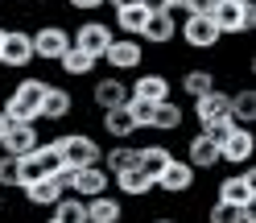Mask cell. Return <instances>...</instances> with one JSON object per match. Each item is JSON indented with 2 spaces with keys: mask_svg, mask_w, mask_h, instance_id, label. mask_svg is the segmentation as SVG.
<instances>
[{
  "mask_svg": "<svg viewBox=\"0 0 256 223\" xmlns=\"http://www.w3.org/2000/svg\"><path fill=\"white\" fill-rule=\"evenodd\" d=\"M38 145H42L38 124H8V132L0 136V153H8V157H25V153H34Z\"/></svg>",
  "mask_w": 256,
  "mask_h": 223,
  "instance_id": "4fadbf2b",
  "label": "cell"
},
{
  "mask_svg": "<svg viewBox=\"0 0 256 223\" xmlns=\"http://www.w3.org/2000/svg\"><path fill=\"white\" fill-rule=\"evenodd\" d=\"M215 198L219 202H232V206H256V186L244 178V174H228V178H219Z\"/></svg>",
  "mask_w": 256,
  "mask_h": 223,
  "instance_id": "9a60e30c",
  "label": "cell"
},
{
  "mask_svg": "<svg viewBox=\"0 0 256 223\" xmlns=\"http://www.w3.org/2000/svg\"><path fill=\"white\" fill-rule=\"evenodd\" d=\"M0 215H4V190H0Z\"/></svg>",
  "mask_w": 256,
  "mask_h": 223,
  "instance_id": "ab89813d",
  "label": "cell"
},
{
  "mask_svg": "<svg viewBox=\"0 0 256 223\" xmlns=\"http://www.w3.org/2000/svg\"><path fill=\"white\" fill-rule=\"evenodd\" d=\"M120 219H124V202L116 194L87 198V223H120Z\"/></svg>",
  "mask_w": 256,
  "mask_h": 223,
  "instance_id": "603a6c76",
  "label": "cell"
},
{
  "mask_svg": "<svg viewBox=\"0 0 256 223\" xmlns=\"http://www.w3.org/2000/svg\"><path fill=\"white\" fill-rule=\"evenodd\" d=\"M186 162L194 166L198 174L215 170V166H219V145H215V140L206 136V132H194V136L186 140Z\"/></svg>",
  "mask_w": 256,
  "mask_h": 223,
  "instance_id": "d6986e66",
  "label": "cell"
},
{
  "mask_svg": "<svg viewBox=\"0 0 256 223\" xmlns=\"http://www.w3.org/2000/svg\"><path fill=\"white\" fill-rule=\"evenodd\" d=\"M91 104L108 112V108H124L128 104V83L120 74H104V78H95V87H91Z\"/></svg>",
  "mask_w": 256,
  "mask_h": 223,
  "instance_id": "5bb4252c",
  "label": "cell"
},
{
  "mask_svg": "<svg viewBox=\"0 0 256 223\" xmlns=\"http://www.w3.org/2000/svg\"><path fill=\"white\" fill-rule=\"evenodd\" d=\"M178 38L190 46V50H215V46L223 42V34L211 21V12H182L178 17Z\"/></svg>",
  "mask_w": 256,
  "mask_h": 223,
  "instance_id": "277c9868",
  "label": "cell"
},
{
  "mask_svg": "<svg viewBox=\"0 0 256 223\" xmlns=\"http://www.w3.org/2000/svg\"><path fill=\"white\" fill-rule=\"evenodd\" d=\"M46 78H38V74H25V78H17V83L8 87V95H4V104H0V112L8 116V124H38L42 120V100H46Z\"/></svg>",
  "mask_w": 256,
  "mask_h": 223,
  "instance_id": "6da1fadb",
  "label": "cell"
},
{
  "mask_svg": "<svg viewBox=\"0 0 256 223\" xmlns=\"http://www.w3.org/2000/svg\"><path fill=\"white\" fill-rule=\"evenodd\" d=\"M128 95L149 100V104H162V100H174V83H170V74H162V70H145V74H136L132 83H128Z\"/></svg>",
  "mask_w": 256,
  "mask_h": 223,
  "instance_id": "7c38bea8",
  "label": "cell"
},
{
  "mask_svg": "<svg viewBox=\"0 0 256 223\" xmlns=\"http://www.w3.org/2000/svg\"><path fill=\"white\" fill-rule=\"evenodd\" d=\"M8 132V116H4V112H0V136H4Z\"/></svg>",
  "mask_w": 256,
  "mask_h": 223,
  "instance_id": "74e56055",
  "label": "cell"
},
{
  "mask_svg": "<svg viewBox=\"0 0 256 223\" xmlns=\"http://www.w3.org/2000/svg\"><path fill=\"white\" fill-rule=\"evenodd\" d=\"M182 120H186V112L178 100H162L153 108V124H149V132H178L182 128Z\"/></svg>",
  "mask_w": 256,
  "mask_h": 223,
  "instance_id": "cb8c5ba5",
  "label": "cell"
},
{
  "mask_svg": "<svg viewBox=\"0 0 256 223\" xmlns=\"http://www.w3.org/2000/svg\"><path fill=\"white\" fill-rule=\"evenodd\" d=\"M70 50V29L62 25V21H46L34 29V58L38 62H54L58 66V58Z\"/></svg>",
  "mask_w": 256,
  "mask_h": 223,
  "instance_id": "ba28073f",
  "label": "cell"
},
{
  "mask_svg": "<svg viewBox=\"0 0 256 223\" xmlns=\"http://www.w3.org/2000/svg\"><path fill=\"white\" fill-rule=\"evenodd\" d=\"M206 223H256V206H232L215 198L206 206Z\"/></svg>",
  "mask_w": 256,
  "mask_h": 223,
  "instance_id": "4316f807",
  "label": "cell"
},
{
  "mask_svg": "<svg viewBox=\"0 0 256 223\" xmlns=\"http://www.w3.org/2000/svg\"><path fill=\"white\" fill-rule=\"evenodd\" d=\"M0 42H4V25H0Z\"/></svg>",
  "mask_w": 256,
  "mask_h": 223,
  "instance_id": "b9f144b4",
  "label": "cell"
},
{
  "mask_svg": "<svg viewBox=\"0 0 256 223\" xmlns=\"http://www.w3.org/2000/svg\"><path fill=\"white\" fill-rule=\"evenodd\" d=\"M66 4H70L74 12H83V17H95V12L104 8V0H66Z\"/></svg>",
  "mask_w": 256,
  "mask_h": 223,
  "instance_id": "e575fe53",
  "label": "cell"
},
{
  "mask_svg": "<svg viewBox=\"0 0 256 223\" xmlns=\"http://www.w3.org/2000/svg\"><path fill=\"white\" fill-rule=\"evenodd\" d=\"M128 116H132V124H136V128H149V124H153V108L157 104H149V100H136V95H128Z\"/></svg>",
  "mask_w": 256,
  "mask_h": 223,
  "instance_id": "836d02e7",
  "label": "cell"
},
{
  "mask_svg": "<svg viewBox=\"0 0 256 223\" xmlns=\"http://www.w3.org/2000/svg\"><path fill=\"white\" fill-rule=\"evenodd\" d=\"M50 219H54V223H87V198L62 194V198L50 206Z\"/></svg>",
  "mask_w": 256,
  "mask_h": 223,
  "instance_id": "4dcf8cb0",
  "label": "cell"
},
{
  "mask_svg": "<svg viewBox=\"0 0 256 223\" xmlns=\"http://www.w3.org/2000/svg\"><path fill=\"white\" fill-rule=\"evenodd\" d=\"M112 182H116V190L124 198H149L153 194V178L140 166H132V170H120V174H112Z\"/></svg>",
  "mask_w": 256,
  "mask_h": 223,
  "instance_id": "ffe728a7",
  "label": "cell"
},
{
  "mask_svg": "<svg viewBox=\"0 0 256 223\" xmlns=\"http://www.w3.org/2000/svg\"><path fill=\"white\" fill-rule=\"evenodd\" d=\"M215 87H219L215 70H206V66H190V70H182V95H190V104H194L198 95L215 91Z\"/></svg>",
  "mask_w": 256,
  "mask_h": 223,
  "instance_id": "d4e9b609",
  "label": "cell"
},
{
  "mask_svg": "<svg viewBox=\"0 0 256 223\" xmlns=\"http://www.w3.org/2000/svg\"><path fill=\"white\" fill-rule=\"evenodd\" d=\"M136 4L145 8V12H166V8H170V0H136Z\"/></svg>",
  "mask_w": 256,
  "mask_h": 223,
  "instance_id": "d590c367",
  "label": "cell"
},
{
  "mask_svg": "<svg viewBox=\"0 0 256 223\" xmlns=\"http://www.w3.org/2000/svg\"><path fill=\"white\" fill-rule=\"evenodd\" d=\"M46 223H54V219H46Z\"/></svg>",
  "mask_w": 256,
  "mask_h": 223,
  "instance_id": "7bdbcfd3",
  "label": "cell"
},
{
  "mask_svg": "<svg viewBox=\"0 0 256 223\" xmlns=\"http://www.w3.org/2000/svg\"><path fill=\"white\" fill-rule=\"evenodd\" d=\"M228 116L240 124V128L256 124V91H252V87H236V91H228Z\"/></svg>",
  "mask_w": 256,
  "mask_h": 223,
  "instance_id": "7402d4cb",
  "label": "cell"
},
{
  "mask_svg": "<svg viewBox=\"0 0 256 223\" xmlns=\"http://www.w3.org/2000/svg\"><path fill=\"white\" fill-rule=\"evenodd\" d=\"M112 38H116V29H112L108 21H100V17H87L83 25L70 29V46H74V50H83V54H91L95 62L104 58V50L112 46Z\"/></svg>",
  "mask_w": 256,
  "mask_h": 223,
  "instance_id": "52a82bcc",
  "label": "cell"
},
{
  "mask_svg": "<svg viewBox=\"0 0 256 223\" xmlns=\"http://www.w3.org/2000/svg\"><path fill=\"white\" fill-rule=\"evenodd\" d=\"M54 149H58L62 162L74 166V170L104 162V145H100L95 136H87V132H62V136H54Z\"/></svg>",
  "mask_w": 256,
  "mask_h": 223,
  "instance_id": "3957f363",
  "label": "cell"
},
{
  "mask_svg": "<svg viewBox=\"0 0 256 223\" xmlns=\"http://www.w3.org/2000/svg\"><path fill=\"white\" fill-rule=\"evenodd\" d=\"M0 190H21V157L0 153Z\"/></svg>",
  "mask_w": 256,
  "mask_h": 223,
  "instance_id": "d6a6232c",
  "label": "cell"
},
{
  "mask_svg": "<svg viewBox=\"0 0 256 223\" xmlns=\"http://www.w3.org/2000/svg\"><path fill=\"white\" fill-rule=\"evenodd\" d=\"M21 190H25V202H29V206H42V211H50V206H54L62 194H66V190H62V182L54 178V174H50V178L29 182V186H21Z\"/></svg>",
  "mask_w": 256,
  "mask_h": 223,
  "instance_id": "44dd1931",
  "label": "cell"
},
{
  "mask_svg": "<svg viewBox=\"0 0 256 223\" xmlns=\"http://www.w3.org/2000/svg\"><path fill=\"white\" fill-rule=\"evenodd\" d=\"M95 66H100V62H95L91 54H83V50H74V46L58 58V70L66 74V78H91V74H95Z\"/></svg>",
  "mask_w": 256,
  "mask_h": 223,
  "instance_id": "83f0119b",
  "label": "cell"
},
{
  "mask_svg": "<svg viewBox=\"0 0 256 223\" xmlns=\"http://www.w3.org/2000/svg\"><path fill=\"white\" fill-rule=\"evenodd\" d=\"M34 34L29 29H8L4 25V42H0V66L4 70H29L34 66Z\"/></svg>",
  "mask_w": 256,
  "mask_h": 223,
  "instance_id": "8992f818",
  "label": "cell"
},
{
  "mask_svg": "<svg viewBox=\"0 0 256 223\" xmlns=\"http://www.w3.org/2000/svg\"><path fill=\"white\" fill-rule=\"evenodd\" d=\"M170 162H174V149H170V145H140V149H136V166L145 170L149 178H157Z\"/></svg>",
  "mask_w": 256,
  "mask_h": 223,
  "instance_id": "f1b7e54d",
  "label": "cell"
},
{
  "mask_svg": "<svg viewBox=\"0 0 256 223\" xmlns=\"http://www.w3.org/2000/svg\"><path fill=\"white\" fill-rule=\"evenodd\" d=\"M194 182H198V170L190 162H182V157H174V162L153 178V190H162L166 198H182V194L194 190Z\"/></svg>",
  "mask_w": 256,
  "mask_h": 223,
  "instance_id": "9c48e42d",
  "label": "cell"
},
{
  "mask_svg": "<svg viewBox=\"0 0 256 223\" xmlns=\"http://www.w3.org/2000/svg\"><path fill=\"white\" fill-rule=\"evenodd\" d=\"M128 4H136V0H104V8H112V12H116V8H128Z\"/></svg>",
  "mask_w": 256,
  "mask_h": 223,
  "instance_id": "8d00e7d4",
  "label": "cell"
},
{
  "mask_svg": "<svg viewBox=\"0 0 256 223\" xmlns=\"http://www.w3.org/2000/svg\"><path fill=\"white\" fill-rule=\"evenodd\" d=\"M149 12L140 4H128V8H116V21H112V29H116L120 38H140V29H145Z\"/></svg>",
  "mask_w": 256,
  "mask_h": 223,
  "instance_id": "f546056e",
  "label": "cell"
},
{
  "mask_svg": "<svg viewBox=\"0 0 256 223\" xmlns=\"http://www.w3.org/2000/svg\"><path fill=\"white\" fill-rule=\"evenodd\" d=\"M149 223H178V219H170V215H157V219H149Z\"/></svg>",
  "mask_w": 256,
  "mask_h": 223,
  "instance_id": "f35d334b",
  "label": "cell"
},
{
  "mask_svg": "<svg viewBox=\"0 0 256 223\" xmlns=\"http://www.w3.org/2000/svg\"><path fill=\"white\" fill-rule=\"evenodd\" d=\"M34 4H58V0H34Z\"/></svg>",
  "mask_w": 256,
  "mask_h": 223,
  "instance_id": "60d3db41",
  "label": "cell"
},
{
  "mask_svg": "<svg viewBox=\"0 0 256 223\" xmlns=\"http://www.w3.org/2000/svg\"><path fill=\"white\" fill-rule=\"evenodd\" d=\"M256 153V136L252 128H232L219 140V166H248Z\"/></svg>",
  "mask_w": 256,
  "mask_h": 223,
  "instance_id": "8fae6325",
  "label": "cell"
},
{
  "mask_svg": "<svg viewBox=\"0 0 256 223\" xmlns=\"http://www.w3.org/2000/svg\"><path fill=\"white\" fill-rule=\"evenodd\" d=\"M174 38H178V12H149V21L145 29H140V42H149V46H170Z\"/></svg>",
  "mask_w": 256,
  "mask_h": 223,
  "instance_id": "2e32d148",
  "label": "cell"
},
{
  "mask_svg": "<svg viewBox=\"0 0 256 223\" xmlns=\"http://www.w3.org/2000/svg\"><path fill=\"white\" fill-rule=\"evenodd\" d=\"M70 112H74V91L50 83L46 87V100H42V120L58 124V120H70Z\"/></svg>",
  "mask_w": 256,
  "mask_h": 223,
  "instance_id": "e0dca14e",
  "label": "cell"
},
{
  "mask_svg": "<svg viewBox=\"0 0 256 223\" xmlns=\"http://www.w3.org/2000/svg\"><path fill=\"white\" fill-rule=\"evenodd\" d=\"M194 120H198V128L228 120V91H223V87H215V91L198 95V100H194Z\"/></svg>",
  "mask_w": 256,
  "mask_h": 223,
  "instance_id": "ac0fdd59",
  "label": "cell"
},
{
  "mask_svg": "<svg viewBox=\"0 0 256 223\" xmlns=\"http://www.w3.org/2000/svg\"><path fill=\"white\" fill-rule=\"evenodd\" d=\"M100 124H104V132H108L112 140H116V145H120V140H128L132 132H140L136 124H132V116H128V108H108Z\"/></svg>",
  "mask_w": 256,
  "mask_h": 223,
  "instance_id": "484cf974",
  "label": "cell"
},
{
  "mask_svg": "<svg viewBox=\"0 0 256 223\" xmlns=\"http://www.w3.org/2000/svg\"><path fill=\"white\" fill-rule=\"evenodd\" d=\"M108 174H120V170H132L136 166V145H128V140H120V145L104 149V162H100Z\"/></svg>",
  "mask_w": 256,
  "mask_h": 223,
  "instance_id": "1f68e13d",
  "label": "cell"
},
{
  "mask_svg": "<svg viewBox=\"0 0 256 223\" xmlns=\"http://www.w3.org/2000/svg\"><path fill=\"white\" fill-rule=\"evenodd\" d=\"M108 186H112V174H108L104 166H83V170L70 174L66 194H74V198H95V194H108Z\"/></svg>",
  "mask_w": 256,
  "mask_h": 223,
  "instance_id": "30bf717a",
  "label": "cell"
},
{
  "mask_svg": "<svg viewBox=\"0 0 256 223\" xmlns=\"http://www.w3.org/2000/svg\"><path fill=\"white\" fill-rule=\"evenodd\" d=\"M104 66H112V74H132L140 70V62H145V42L140 38H112V46L104 50Z\"/></svg>",
  "mask_w": 256,
  "mask_h": 223,
  "instance_id": "5b68a950",
  "label": "cell"
},
{
  "mask_svg": "<svg viewBox=\"0 0 256 223\" xmlns=\"http://www.w3.org/2000/svg\"><path fill=\"white\" fill-rule=\"evenodd\" d=\"M211 21L223 38H244L256 29V4L252 0H219L211 8Z\"/></svg>",
  "mask_w": 256,
  "mask_h": 223,
  "instance_id": "7a4b0ae2",
  "label": "cell"
}]
</instances>
